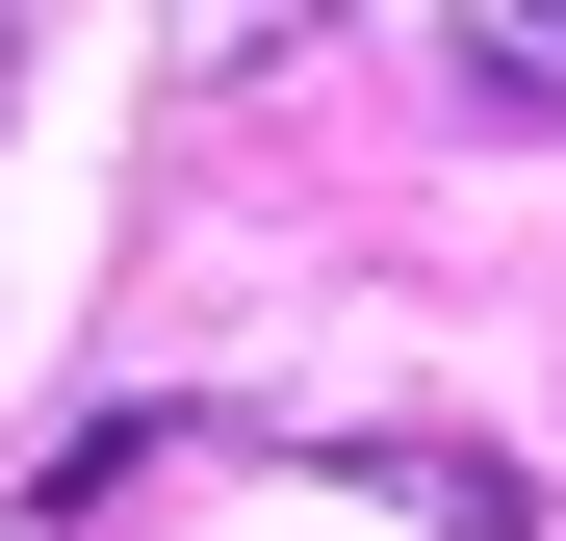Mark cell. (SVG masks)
<instances>
[{
	"label": "cell",
	"mask_w": 566,
	"mask_h": 541,
	"mask_svg": "<svg viewBox=\"0 0 566 541\" xmlns=\"http://www.w3.org/2000/svg\"><path fill=\"white\" fill-rule=\"evenodd\" d=\"M463 104H490V129H566V0H463Z\"/></svg>",
	"instance_id": "cell-1"
},
{
	"label": "cell",
	"mask_w": 566,
	"mask_h": 541,
	"mask_svg": "<svg viewBox=\"0 0 566 541\" xmlns=\"http://www.w3.org/2000/svg\"><path fill=\"white\" fill-rule=\"evenodd\" d=\"M0 27H27V0H0Z\"/></svg>",
	"instance_id": "cell-2"
}]
</instances>
